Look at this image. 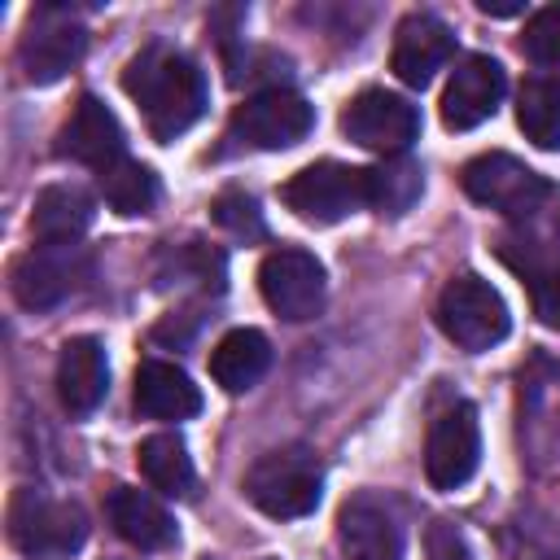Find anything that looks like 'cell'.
Here are the masks:
<instances>
[{
    "mask_svg": "<svg viewBox=\"0 0 560 560\" xmlns=\"http://www.w3.org/2000/svg\"><path fill=\"white\" fill-rule=\"evenodd\" d=\"M529 280V298H534V315L560 332V262H538L525 271Z\"/></svg>",
    "mask_w": 560,
    "mask_h": 560,
    "instance_id": "83f0119b",
    "label": "cell"
},
{
    "mask_svg": "<svg viewBox=\"0 0 560 560\" xmlns=\"http://www.w3.org/2000/svg\"><path fill=\"white\" fill-rule=\"evenodd\" d=\"M214 223L228 228V232L241 236V241L267 236V223H262L258 201H254L249 192H219V197H214Z\"/></svg>",
    "mask_w": 560,
    "mask_h": 560,
    "instance_id": "484cf974",
    "label": "cell"
},
{
    "mask_svg": "<svg viewBox=\"0 0 560 560\" xmlns=\"http://www.w3.org/2000/svg\"><path fill=\"white\" fill-rule=\"evenodd\" d=\"M341 131L372 149V153H385V158H398L407 153V144L420 136V109L398 96V92H385V88H363L346 109H341Z\"/></svg>",
    "mask_w": 560,
    "mask_h": 560,
    "instance_id": "30bf717a",
    "label": "cell"
},
{
    "mask_svg": "<svg viewBox=\"0 0 560 560\" xmlns=\"http://www.w3.org/2000/svg\"><path fill=\"white\" fill-rule=\"evenodd\" d=\"M459 184H464V192L477 206L499 210L508 219H534L556 197L551 179L538 175V171H529L512 153H481V158H472L459 171Z\"/></svg>",
    "mask_w": 560,
    "mask_h": 560,
    "instance_id": "5b68a950",
    "label": "cell"
},
{
    "mask_svg": "<svg viewBox=\"0 0 560 560\" xmlns=\"http://www.w3.org/2000/svg\"><path fill=\"white\" fill-rule=\"evenodd\" d=\"M258 289H262V302L280 319L302 324V319H315L324 306V267L315 254H306L298 245H280L262 258Z\"/></svg>",
    "mask_w": 560,
    "mask_h": 560,
    "instance_id": "8fae6325",
    "label": "cell"
},
{
    "mask_svg": "<svg viewBox=\"0 0 560 560\" xmlns=\"http://www.w3.org/2000/svg\"><path fill=\"white\" fill-rule=\"evenodd\" d=\"M424 192V171L398 153V158H381L376 166H368V206L381 214H407Z\"/></svg>",
    "mask_w": 560,
    "mask_h": 560,
    "instance_id": "cb8c5ba5",
    "label": "cell"
},
{
    "mask_svg": "<svg viewBox=\"0 0 560 560\" xmlns=\"http://www.w3.org/2000/svg\"><path fill=\"white\" fill-rule=\"evenodd\" d=\"M57 158H70V162H79V166H92L96 175H101L105 166L122 162V158H127V136H122L118 114H114L101 96L83 92V96L74 101L66 127L57 131Z\"/></svg>",
    "mask_w": 560,
    "mask_h": 560,
    "instance_id": "4fadbf2b",
    "label": "cell"
},
{
    "mask_svg": "<svg viewBox=\"0 0 560 560\" xmlns=\"http://www.w3.org/2000/svg\"><path fill=\"white\" fill-rule=\"evenodd\" d=\"M481 464V424L472 402H451L433 416L424 442V472L438 490H459Z\"/></svg>",
    "mask_w": 560,
    "mask_h": 560,
    "instance_id": "7c38bea8",
    "label": "cell"
},
{
    "mask_svg": "<svg viewBox=\"0 0 560 560\" xmlns=\"http://www.w3.org/2000/svg\"><path fill=\"white\" fill-rule=\"evenodd\" d=\"M438 324L459 350L481 354L508 337L512 315H508V302L499 298V289L490 280L464 271V276L446 280V289L438 298Z\"/></svg>",
    "mask_w": 560,
    "mask_h": 560,
    "instance_id": "277c9868",
    "label": "cell"
},
{
    "mask_svg": "<svg viewBox=\"0 0 560 560\" xmlns=\"http://www.w3.org/2000/svg\"><path fill=\"white\" fill-rule=\"evenodd\" d=\"M136 464L144 472V481L171 499H188L192 486H197V472H192V455L184 446L179 433H153L140 442L136 451Z\"/></svg>",
    "mask_w": 560,
    "mask_h": 560,
    "instance_id": "7402d4cb",
    "label": "cell"
},
{
    "mask_svg": "<svg viewBox=\"0 0 560 560\" xmlns=\"http://www.w3.org/2000/svg\"><path fill=\"white\" fill-rule=\"evenodd\" d=\"M477 9L490 13V18H516V13H525V4H512V0H477Z\"/></svg>",
    "mask_w": 560,
    "mask_h": 560,
    "instance_id": "f546056e",
    "label": "cell"
},
{
    "mask_svg": "<svg viewBox=\"0 0 560 560\" xmlns=\"http://www.w3.org/2000/svg\"><path fill=\"white\" fill-rule=\"evenodd\" d=\"M105 516L114 525V534L140 551H166L175 542V521L171 512L144 494V490H131V486H114L109 499H105Z\"/></svg>",
    "mask_w": 560,
    "mask_h": 560,
    "instance_id": "d6986e66",
    "label": "cell"
},
{
    "mask_svg": "<svg viewBox=\"0 0 560 560\" xmlns=\"http://www.w3.org/2000/svg\"><path fill=\"white\" fill-rule=\"evenodd\" d=\"M503 92H508L503 66H499L494 57H486V52H472V57H464V61L451 70V79H446V92H442V122H446L451 131H472V127H481L486 118H494Z\"/></svg>",
    "mask_w": 560,
    "mask_h": 560,
    "instance_id": "5bb4252c",
    "label": "cell"
},
{
    "mask_svg": "<svg viewBox=\"0 0 560 560\" xmlns=\"http://www.w3.org/2000/svg\"><path fill=\"white\" fill-rule=\"evenodd\" d=\"M92 280V258L79 241L66 245H31L13 262V298L26 311H52L66 298H74Z\"/></svg>",
    "mask_w": 560,
    "mask_h": 560,
    "instance_id": "52a82bcc",
    "label": "cell"
},
{
    "mask_svg": "<svg viewBox=\"0 0 560 560\" xmlns=\"http://www.w3.org/2000/svg\"><path fill=\"white\" fill-rule=\"evenodd\" d=\"M324 494V468L306 446H280L249 464L245 472V499L276 521H293L315 512Z\"/></svg>",
    "mask_w": 560,
    "mask_h": 560,
    "instance_id": "3957f363",
    "label": "cell"
},
{
    "mask_svg": "<svg viewBox=\"0 0 560 560\" xmlns=\"http://www.w3.org/2000/svg\"><path fill=\"white\" fill-rule=\"evenodd\" d=\"M109 389V359L96 337H70L57 354V398L70 416H88L101 407Z\"/></svg>",
    "mask_w": 560,
    "mask_h": 560,
    "instance_id": "e0dca14e",
    "label": "cell"
},
{
    "mask_svg": "<svg viewBox=\"0 0 560 560\" xmlns=\"http://www.w3.org/2000/svg\"><path fill=\"white\" fill-rule=\"evenodd\" d=\"M455 57V31L429 13V9H416L398 22L394 31V52H389V66L394 74L407 83V88H424L433 83V74Z\"/></svg>",
    "mask_w": 560,
    "mask_h": 560,
    "instance_id": "9a60e30c",
    "label": "cell"
},
{
    "mask_svg": "<svg viewBox=\"0 0 560 560\" xmlns=\"http://www.w3.org/2000/svg\"><path fill=\"white\" fill-rule=\"evenodd\" d=\"M9 542L31 560H70L88 542V516L70 499H52L44 490H13L9 499Z\"/></svg>",
    "mask_w": 560,
    "mask_h": 560,
    "instance_id": "7a4b0ae2",
    "label": "cell"
},
{
    "mask_svg": "<svg viewBox=\"0 0 560 560\" xmlns=\"http://www.w3.org/2000/svg\"><path fill=\"white\" fill-rule=\"evenodd\" d=\"M267 368H271V341L258 328H232L210 354V376L228 394L254 389L267 376Z\"/></svg>",
    "mask_w": 560,
    "mask_h": 560,
    "instance_id": "44dd1931",
    "label": "cell"
},
{
    "mask_svg": "<svg viewBox=\"0 0 560 560\" xmlns=\"http://www.w3.org/2000/svg\"><path fill=\"white\" fill-rule=\"evenodd\" d=\"M521 48H525L529 61H538V66H560V4H547V9H538V13L525 22Z\"/></svg>",
    "mask_w": 560,
    "mask_h": 560,
    "instance_id": "4316f807",
    "label": "cell"
},
{
    "mask_svg": "<svg viewBox=\"0 0 560 560\" xmlns=\"http://www.w3.org/2000/svg\"><path fill=\"white\" fill-rule=\"evenodd\" d=\"M424 560H472L464 529L455 521H433L424 529Z\"/></svg>",
    "mask_w": 560,
    "mask_h": 560,
    "instance_id": "f1b7e54d",
    "label": "cell"
},
{
    "mask_svg": "<svg viewBox=\"0 0 560 560\" xmlns=\"http://www.w3.org/2000/svg\"><path fill=\"white\" fill-rule=\"evenodd\" d=\"M96 219V201L79 184H48L31 206V236L39 245H66L79 241Z\"/></svg>",
    "mask_w": 560,
    "mask_h": 560,
    "instance_id": "ffe728a7",
    "label": "cell"
},
{
    "mask_svg": "<svg viewBox=\"0 0 560 560\" xmlns=\"http://www.w3.org/2000/svg\"><path fill=\"white\" fill-rule=\"evenodd\" d=\"M122 92L140 105L153 140L184 136L206 114V101H210L201 66L184 48H171V44L140 48L122 70Z\"/></svg>",
    "mask_w": 560,
    "mask_h": 560,
    "instance_id": "6da1fadb",
    "label": "cell"
},
{
    "mask_svg": "<svg viewBox=\"0 0 560 560\" xmlns=\"http://www.w3.org/2000/svg\"><path fill=\"white\" fill-rule=\"evenodd\" d=\"M516 127L538 149H560V74H534L521 83Z\"/></svg>",
    "mask_w": 560,
    "mask_h": 560,
    "instance_id": "603a6c76",
    "label": "cell"
},
{
    "mask_svg": "<svg viewBox=\"0 0 560 560\" xmlns=\"http://www.w3.org/2000/svg\"><path fill=\"white\" fill-rule=\"evenodd\" d=\"M280 201L306 223H341L368 206V171L346 162H311L284 179Z\"/></svg>",
    "mask_w": 560,
    "mask_h": 560,
    "instance_id": "8992f818",
    "label": "cell"
},
{
    "mask_svg": "<svg viewBox=\"0 0 560 560\" xmlns=\"http://www.w3.org/2000/svg\"><path fill=\"white\" fill-rule=\"evenodd\" d=\"M337 542L350 560H402V525L376 494H354L341 503Z\"/></svg>",
    "mask_w": 560,
    "mask_h": 560,
    "instance_id": "2e32d148",
    "label": "cell"
},
{
    "mask_svg": "<svg viewBox=\"0 0 560 560\" xmlns=\"http://www.w3.org/2000/svg\"><path fill=\"white\" fill-rule=\"evenodd\" d=\"M88 48V31L83 22L66 9V4H39L26 18V31L18 39V66L26 74V83H57L66 70L79 66Z\"/></svg>",
    "mask_w": 560,
    "mask_h": 560,
    "instance_id": "ba28073f",
    "label": "cell"
},
{
    "mask_svg": "<svg viewBox=\"0 0 560 560\" xmlns=\"http://www.w3.org/2000/svg\"><path fill=\"white\" fill-rule=\"evenodd\" d=\"M136 411L149 420H188L201 411V389L184 368L166 359H144L136 368Z\"/></svg>",
    "mask_w": 560,
    "mask_h": 560,
    "instance_id": "ac0fdd59",
    "label": "cell"
},
{
    "mask_svg": "<svg viewBox=\"0 0 560 560\" xmlns=\"http://www.w3.org/2000/svg\"><path fill=\"white\" fill-rule=\"evenodd\" d=\"M311 127H315V109L306 105V96L289 88H262L232 109L228 136L245 149L271 153V149H293L298 140H306Z\"/></svg>",
    "mask_w": 560,
    "mask_h": 560,
    "instance_id": "9c48e42d",
    "label": "cell"
},
{
    "mask_svg": "<svg viewBox=\"0 0 560 560\" xmlns=\"http://www.w3.org/2000/svg\"><path fill=\"white\" fill-rule=\"evenodd\" d=\"M96 184H101V197L109 201V210H118V214H149L162 197L158 175L136 158H122V162L105 166L96 175Z\"/></svg>",
    "mask_w": 560,
    "mask_h": 560,
    "instance_id": "d4e9b609",
    "label": "cell"
}]
</instances>
